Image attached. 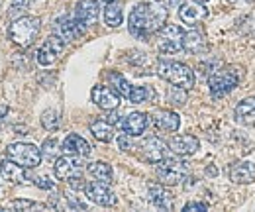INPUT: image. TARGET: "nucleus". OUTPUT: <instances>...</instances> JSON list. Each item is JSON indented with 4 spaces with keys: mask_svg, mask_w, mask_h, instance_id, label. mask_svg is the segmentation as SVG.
I'll return each instance as SVG.
<instances>
[{
    "mask_svg": "<svg viewBox=\"0 0 255 212\" xmlns=\"http://www.w3.org/2000/svg\"><path fill=\"white\" fill-rule=\"evenodd\" d=\"M35 185L41 187V189H53V181H49L47 177H39V179H35Z\"/></svg>",
    "mask_w": 255,
    "mask_h": 212,
    "instance_id": "obj_35",
    "label": "nucleus"
},
{
    "mask_svg": "<svg viewBox=\"0 0 255 212\" xmlns=\"http://www.w3.org/2000/svg\"><path fill=\"white\" fill-rule=\"evenodd\" d=\"M41 150H43V153L49 157V159H53L55 155H59V142L55 140V138H49V140H45L43 142V146H41Z\"/></svg>",
    "mask_w": 255,
    "mask_h": 212,
    "instance_id": "obj_31",
    "label": "nucleus"
},
{
    "mask_svg": "<svg viewBox=\"0 0 255 212\" xmlns=\"http://www.w3.org/2000/svg\"><path fill=\"white\" fill-rule=\"evenodd\" d=\"M157 75L161 79H165L167 83H171L173 87H179L185 91L194 87V73L191 71L189 65H185L181 61L161 59L157 65Z\"/></svg>",
    "mask_w": 255,
    "mask_h": 212,
    "instance_id": "obj_2",
    "label": "nucleus"
},
{
    "mask_svg": "<svg viewBox=\"0 0 255 212\" xmlns=\"http://www.w3.org/2000/svg\"><path fill=\"white\" fill-rule=\"evenodd\" d=\"M169 148L177 155H192V153L198 152L200 148V142L191 136V134H183V136H175L169 140Z\"/></svg>",
    "mask_w": 255,
    "mask_h": 212,
    "instance_id": "obj_17",
    "label": "nucleus"
},
{
    "mask_svg": "<svg viewBox=\"0 0 255 212\" xmlns=\"http://www.w3.org/2000/svg\"><path fill=\"white\" fill-rule=\"evenodd\" d=\"M240 83V75L234 69H220L208 77V89L214 98H222L234 91Z\"/></svg>",
    "mask_w": 255,
    "mask_h": 212,
    "instance_id": "obj_6",
    "label": "nucleus"
},
{
    "mask_svg": "<svg viewBox=\"0 0 255 212\" xmlns=\"http://www.w3.org/2000/svg\"><path fill=\"white\" fill-rule=\"evenodd\" d=\"M0 175L8 183H12V185H26V183L30 181L26 167L14 163L12 159H4L0 163Z\"/></svg>",
    "mask_w": 255,
    "mask_h": 212,
    "instance_id": "obj_15",
    "label": "nucleus"
},
{
    "mask_svg": "<svg viewBox=\"0 0 255 212\" xmlns=\"http://www.w3.org/2000/svg\"><path fill=\"white\" fill-rule=\"evenodd\" d=\"M61 152L65 153H71V155H81V157H89L93 148L91 144L79 136V134H69L67 138L63 140V146H61Z\"/></svg>",
    "mask_w": 255,
    "mask_h": 212,
    "instance_id": "obj_16",
    "label": "nucleus"
},
{
    "mask_svg": "<svg viewBox=\"0 0 255 212\" xmlns=\"http://www.w3.org/2000/svg\"><path fill=\"white\" fill-rule=\"evenodd\" d=\"M183 49L189 51L192 55L200 53L206 49V39H204V33L198 30H191L183 35Z\"/></svg>",
    "mask_w": 255,
    "mask_h": 212,
    "instance_id": "obj_24",
    "label": "nucleus"
},
{
    "mask_svg": "<svg viewBox=\"0 0 255 212\" xmlns=\"http://www.w3.org/2000/svg\"><path fill=\"white\" fill-rule=\"evenodd\" d=\"M208 207L204 205V203H189V205H185V212H191V211H206Z\"/></svg>",
    "mask_w": 255,
    "mask_h": 212,
    "instance_id": "obj_34",
    "label": "nucleus"
},
{
    "mask_svg": "<svg viewBox=\"0 0 255 212\" xmlns=\"http://www.w3.org/2000/svg\"><path fill=\"white\" fill-rule=\"evenodd\" d=\"M75 18L83 26H93L98 18V2L96 0H79L75 8Z\"/></svg>",
    "mask_w": 255,
    "mask_h": 212,
    "instance_id": "obj_19",
    "label": "nucleus"
},
{
    "mask_svg": "<svg viewBox=\"0 0 255 212\" xmlns=\"http://www.w3.org/2000/svg\"><path fill=\"white\" fill-rule=\"evenodd\" d=\"M141 152H143V159L149 161V163H159L167 157V144L157 138V136H151L147 138L143 144H141Z\"/></svg>",
    "mask_w": 255,
    "mask_h": 212,
    "instance_id": "obj_14",
    "label": "nucleus"
},
{
    "mask_svg": "<svg viewBox=\"0 0 255 212\" xmlns=\"http://www.w3.org/2000/svg\"><path fill=\"white\" fill-rule=\"evenodd\" d=\"M198 2H208V0H198Z\"/></svg>",
    "mask_w": 255,
    "mask_h": 212,
    "instance_id": "obj_37",
    "label": "nucleus"
},
{
    "mask_svg": "<svg viewBox=\"0 0 255 212\" xmlns=\"http://www.w3.org/2000/svg\"><path fill=\"white\" fill-rule=\"evenodd\" d=\"M6 157L26 169H33L41 163V150H37L33 144L18 142V144H10L6 148Z\"/></svg>",
    "mask_w": 255,
    "mask_h": 212,
    "instance_id": "obj_4",
    "label": "nucleus"
},
{
    "mask_svg": "<svg viewBox=\"0 0 255 212\" xmlns=\"http://www.w3.org/2000/svg\"><path fill=\"white\" fill-rule=\"evenodd\" d=\"M189 163L177 157H165L157 165V179L163 185H179L187 177Z\"/></svg>",
    "mask_w": 255,
    "mask_h": 212,
    "instance_id": "obj_5",
    "label": "nucleus"
},
{
    "mask_svg": "<svg viewBox=\"0 0 255 212\" xmlns=\"http://www.w3.org/2000/svg\"><path fill=\"white\" fill-rule=\"evenodd\" d=\"M83 167H85V161L81 155H61L55 159V165H53V171H55V177L61 179V181H69L71 177H79L83 173Z\"/></svg>",
    "mask_w": 255,
    "mask_h": 212,
    "instance_id": "obj_8",
    "label": "nucleus"
},
{
    "mask_svg": "<svg viewBox=\"0 0 255 212\" xmlns=\"http://www.w3.org/2000/svg\"><path fill=\"white\" fill-rule=\"evenodd\" d=\"M65 49V39L61 35H57V33H53V35H49L45 41H43V45L37 49V53H35V59L39 65H53L55 61L59 59V55L63 53Z\"/></svg>",
    "mask_w": 255,
    "mask_h": 212,
    "instance_id": "obj_9",
    "label": "nucleus"
},
{
    "mask_svg": "<svg viewBox=\"0 0 255 212\" xmlns=\"http://www.w3.org/2000/svg\"><path fill=\"white\" fill-rule=\"evenodd\" d=\"M128 134H124V136H120L118 138V146H120V150H129V142H128Z\"/></svg>",
    "mask_w": 255,
    "mask_h": 212,
    "instance_id": "obj_36",
    "label": "nucleus"
},
{
    "mask_svg": "<svg viewBox=\"0 0 255 212\" xmlns=\"http://www.w3.org/2000/svg\"><path fill=\"white\" fill-rule=\"evenodd\" d=\"M183 35L185 31L175 24H165L157 31V47L161 53H177L183 49Z\"/></svg>",
    "mask_w": 255,
    "mask_h": 212,
    "instance_id": "obj_7",
    "label": "nucleus"
},
{
    "mask_svg": "<svg viewBox=\"0 0 255 212\" xmlns=\"http://www.w3.org/2000/svg\"><path fill=\"white\" fill-rule=\"evenodd\" d=\"M89 173L95 177L96 181L100 183H106V185H110L112 183V167L108 165V163H104V161H95V163H91L89 167Z\"/></svg>",
    "mask_w": 255,
    "mask_h": 212,
    "instance_id": "obj_26",
    "label": "nucleus"
},
{
    "mask_svg": "<svg viewBox=\"0 0 255 212\" xmlns=\"http://www.w3.org/2000/svg\"><path fill=\"white\" fill-rule=\"evenodd\" d=\"M93 102H95L98 108L106 110V112H112L120 106V94L114 91L112 87H102V85H96L93 92Z\"/></svg>",
    "mask_w": 255,
    "mask_h": 212,
    "instance_id": "obj_11",
    "label": "nucleus"
},
{
    "mask_svg": "<svg viewBox=\"0 0 255 212\" xmlns=\"http://www.w3.org/2000/svg\"><path fill=\"white\" fill-rule=\"evenodd\" d=\"M41 124H43V128L49 130V132L57 130V128H59V114H57L55 110H45V112L41 114Z\"/></svg>",
    "mask_w": 255,
    "mask_h": 212,
    "instance_id": "obj_30",
    "label": "nucleus"
},
{
    "mask_svg": "<svg viewBox=\"0 0 255 212\" xmlns=\"http://www.w3.org/2000/svg\"><path fill=\"white\" fill-rule=\"evenodd\" d=\"M248 2H255V0H248Z\"/></svg>",
    "mask_w": 255,
    "mask_h": 212,
    "instance_id": "obj_39",
    "label": "nucleus"
},
{
    "mask_svg": "<svg viewBox=\"0 0 255 212\" xmlns=\"http://www.w3.org/2000/svg\"><path fill=\"white\" fill-rule=\"evenodd\" d=\"M228 2H236V0H228Z\"/></svg>",
    "mask_w": 255,
    "mask_h": 212,
    "instance_id": "obj_38",
    "label": "nucleus"
},
{
    "mask_svg": "<svg viewBox=\"0 0 255 212\" xmlns=\"http://www.w3.org/2000/svg\"><path fill=\"white\" fill-rule=\"evenodd\" d=\"M85 195H87V199H89L91 203H95V205H98V207H114V205L118 203L116 195L108 189V185H106V183H100V181L87 183V187H85Z\"/></svg>",
    "mask_w": 255,
    "mask_h": 212,
    "instance_id": "obj_10",
    "label": "nucleus"
},
{
    "mask_svg": "<svg viewBox=\"0 0 255 212\" xmlns=\"http://www.w3.org/2000/svg\"><path fill=\"white\" fill-rule=\"evenodd\" d=\"M147 124H149L147 114H143V112H131L122 122V130H124V134H128L129 138H137V136H141L145 132Z\"/></svg>",
    "mask_w": 255,
    "mask_h": 212,
    "instance_id": "obj_18",
    "label": "nucleus"
},
{
    "mask_svg": "<svg viewBox=\"0 0 255 212\" xmlns=\"http://www.w3.org/2000/svg\"><path fill=\"white\" fill-rule=\"evenodd\" d=\"M41 28V22L39 18L35 16H20L16 18L10 26H8V37L16 43V45H22V47H30L37 33Z\"/></svg>",
    "mask_w": 255,
    "mask_h": 212,
    "instance_id": "obj_3",
    "label": "nucleus"
},
{
    "mask_svg": "<svg viewBox=\"0 0 255 212\" xmlns=\"http://www.w3.org/2000/svg\"><path fill=\"white\" fill-rule=\"evenodd\" d=\"M91 132H93V136H95L98 142H102V144H108V142H112V138H114V130H112V124L108 120H95L91 124Z\"/></svg>",
    "mask_w": 255,
    "mask_h": 212,
    "instance_id": "obj_25",
    "label": "nucleus"
},
{
    "mask_svg": "<svg viewBox=\"0 0 255 212\" xmlns=\"http://www.w3.org/2000/svg\"><path fill=\"white\" fill-rule=\"evenodd\" d=\"M169 98L173 100V104H185V100H187V94H185V89L173 87V91H171V94H169Z\"/></svg>",
    "mask_w": 255,
    "mask_h": 212,
    "instance_id": "obj_33",
    "label": "nucleus"
},
{
    "mask_svg": "<svg viewBox=\"0 0 255 212\" xmlns=\"http://www.w3.org/2000/svg\"><path fill=\"white\" fill-rule=\"evenodd\" d=\"M206 16H208V10H206V6H204L202 2H198V0H187V2H183L181 8H179V18H181L185 24H189V26H196V24L202 22Z\"/></svg>",
    "mask_w": 255,
    "mask_h": 212,
    "instance_id": "obj_13",
    "label": "nucleus"
},
{
    "mask_svg": "<svg viewBox=\"0 0 255 212\" xmlns=\"http://www.w3.org/2000/svg\"><path fill=\"white\" fill-rule=\"evenodd\" d=\"M10 209H14V211H33V209H43V207L33 203V201H14L10 205Z\"/></svg>",
    "mask_w": 255,
    "mask_h": 212,
    "instance_id": "obj_32",
    "label": "nucleus"
},
{
    "mask_svg": "<svg viewBox=\"0 0 255 212\" xmlns=\"http://www.w3.org/2000/svg\"><path fill=\"white\" fill-rule=\"evenodd\" d=\"M169 6L163 0H149V2H141L137 4L128 20V30L133 37H147L155 31H159L167 20V10Z\"/></svg>",
    "mask_w": 255,
    "mask_h": 212,
    "instance_id": "obj_1",
    "label": "nucleus"
},
{
    "mask_svg": "<svg viewBox=\"0 0 255 212\" xmlns=\"http://www.w3.org/2000/svg\"><path fill=\"white\" fill-rule=\"evenodd\" d=\"M149 201L157 209H171V195L161 185H151L149 187Z\"/></svg>",
    "mask_w": 255,
    "mask_h": 212,
    "instance_id": "obj_27",
    "label": "nucleus"
},
{
    "mask_svg": "<svg viewBox=\"0 0 255 212\" xmlns=\"http://www.w3.org/2000/svg\"><path fill=\"white\" fill-rule=\"evenodd\" d=\"M108 83H110V87L118 92L122 98H128V96H129V92H131V85L128 83L120 73H108Z\"/></svg>",
    "mask_w": 255,
    "mask_h": 212,
    "instance_id": "obj_28",
    "label": "nucleus"
},
{
    "mask_svg": "<svg viewBox=\"0 0 255 212\" xmlns=\"http://www.w3.org/2000/svg\"><path fill=\"white\" fill-rule=\"evenodd\" d=\"M124 20V8L120 0H110L104 6V24L110 28H118Z\"/></svg>",
    "mask_w": 255,
    "mask_h": 212,
    "instance_id": "obj_23",
    "label": "nucleus"
},
{
    "mask_svg": "<svg viewBox=\"0 0 255 212\" xmlns=\"http://www.w3.org/2000/svg\"><path fill=\"white\" fill-rule=\"evenodd\" d=\"M153 96L151 89H145V87H131V92L128 96V100L131 104H141V102H147L149 98Z\"/></svg>",
    "mask_w": 255,
    "mask_h": 212,
    "instance_id": "obj_29",
    "label": "nucleus"
},
{
    "mask_svg": "<svg viewBox=\"0 0 255 212\" xmlns=\"http://www.w3.org/2000/svg\"><path fill=\"white\" fill-rule=\"evenodd\" d=\"M236 122L242 126H255V98L248 96L236 106Z\"/></svg>",
    "mask_w": 255,
    "mask_h": 212,
    "instance_id": "obj_21",
    "label": "nucleus"
},
{
    "mask_svg": "<svg viewBox=\"0 0 255 212\" xmlns=\"http://www.w3.org/2000/svg\"><path fill=\"white\" fill-rule=\"evenodd\" d=\"M87 30V26H83L75 16H61L57 22H55V33L61 35L65 41H73V39H79Z\"/></svg>",
    "mask_w": 255,
    "mask_h": 212,
    "instance_id": "obj_12",
    "label": "nucleus"
},
{
    "mask_svg": "<svg viewBox=\"0 0 255 212\" xmlns=\"http://www.w3.org/2000/svg\"><path fill=\"white\" fill-rule=\"evenodd\" d=\"M153 124L163 130V132H177L179 126H181V118L177 112H171V110H159L153 114Z\"/></svg>",
    "mask_w": 255,
    "mask_h": 212,
    "instance_id": "obj_22",
    "label": "nucleus"
},
{
    "mask_svg": "<svg viewBox=\"0 0 255 212\" xmlns=\"http://www.w3.org/2000/svg\"><path fill=\"white\" fill-rule=\"evenodd\" d=\"M230 179L240 185H250L255 181V163L252 161H240L230 169Z\"/></svg>",
    "mask_w": 255,
    "mask_h": 212,
    "instance_id": "obj_20",
    "label": "nucleus"
}]
</instances>
